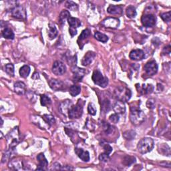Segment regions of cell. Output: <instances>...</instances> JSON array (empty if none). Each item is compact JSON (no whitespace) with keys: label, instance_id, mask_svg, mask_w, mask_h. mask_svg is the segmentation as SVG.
I'll return each mask as SVG.
<instances>
[{"label":"cell","instance_id":"8","mask_svg":"<svg viewBox=\"0 0 171 171\" xmlns=\"http://www.w3.org/2000/svg\"><path fill=\"white\" fill-rule=\"evenodd\" d=\"M157 21V18L155 15L152 14H148L142 15L141 18L142 24L144 27H150L155 26Z\"/></svg>","mask_w":171,"mask_h":171},{"label":"cell","instance_id":"38","mask_svg":"<svg viewBox=\"0 0 171 171\" xmlns=\"http://www.w3.org/2000/svg\"><path fill=\"white\" fill-rule=\"evenodd\" d=\"M66 7L71 11H76L78 9V6L72 1H68L66 3Z\"/></svg>","mask_w":171,"mask_h":171},{"label":"cell","instance_id":"16","mask_svg":"<svg viewBox=\"0 0 171 171\" xmlns=\"http://www.w3.org/2000/svg\"><path fill=\"white\" fill-rule=\"evenodd\" d=\"M96 57V54L94 52L89 51L86 53L84 56L82 58V64L84 66H87L89 64H90L92 61L94 60V58Z\"/></svg>","mask_w":171,"mask_h":171},{"label":"cell","instance_id":"44","mask_svg":"<svg viewBox=\"0 0 171 171\" xmlns=\"http://www.w3.org/2000/svg\"><path fill=\"white\" fill-rule=\"evenodd\" d=\"M147 106L149 109H154L155 108V100L153 98L148 99L147 102Z\"/></svg>","mask_w":171,"mask_h":171},{"label":"cell","instance_id":"45","mask_svg":"<svg viewBox=\"0 0 171 171\" xmlns=\"http://www.w3.org/2000/svg\"><path fill=\"white\" fill-rule=\"evenodd\" d=\"M103 147H104V151H105L104 152H106V153L108 154H110L112 152V148L109 144H105L103 146Z\"/></svg>","mask_w":171,"mask_h":171},{"label":"cell","instance_id":"17","mask_svg":"<svg viewBox=\"0 0 171 171\" xmlns=\"http://www.w3.org/2000/svg\"><path fill=\"white\" fill-rule=\"evenodd\" d=\"M74 150L78 157L84 162H88L90 160V154L88 151L84 150L82 148H75Z\"/></svg>","mask_w":171,"mask_h":171},{"label":"cell","instance_id":"23","mask_svg":"<svg viewBox=\"0 0 171 171\" xmlns=\"http://www.w3.org/2000/svg\"><path fill=\"white\" fill-rule=\"evenodd\" d=\"M71 106H72V103H71V102L70 100H67L66 101H64L60 104V109L62 113L66 114L67 112H68V111H69L70 108Z\"/></svg>","mask_w":171,"mask_h":171},{"label":"cell","instance_id":"32","mask_svg":"<svg viewBox=\"0 0 171 171\" xmlns=\"http://www.w3.org/2000/svg\"><path fill=\"white\" fill-rule=\"evenodd\" d=\"M94 38L98 40V41H100L101 42H103V43H106L108 42V38L106 35H105L104 33H102L99 32H96L94 33Z\"/></svg>","mask_w":171,"mask_h":171},{"label":"cell","instance_id":"15","mask_svg":"<svg viewBox=\"0 0 171 171\" xmlns=\"http://www.w3.org/2000/svg\"><path fill=\"white\" fill-rule=\"evenodd\" d=\"M49 85L51 89L54 91L62 90L64 88V84L62 81L55 79H52L49 81Z\"/></svg>","mask_w":171,"mask_h":171},{"label":"cell","instance_id":"13","mask_svg":"<svg viewBox=\"0 0 171 171\" xmlns=\"http://www.w3.org/2000/svg\"><path fill=\"white\" fill-rule=\"evenodd\" d=\"M129 57L132 60L139 61L142 60L145 57V54L142 49H133L130 52Z\"/></svg>","mask_w":171,"mask_h":171},{"label":"cell","instance_id":"42","mask_svg":"<svg viewBox=\"0 0 171 171\" xmlns=\"http://www.w3.org/2000/svg\"><path fill=\"white\" fill-rule=\"evenodd\" d=\"M110 159L109 154H108L104 152V153H102L100 156H99V160L103 163H106Z\"/></svg>","mask_w":171,"mask_h":171},{"label":"cell","instance_id":"33","mask_svg":"<svg viewBox=\"0 0 171 171\" xmlns=\"http://www.w3.org/2000/svg\"><path fill=\"white\" fill-rule=\"evenodd\" d=\"M123 137L126 139L129 140V141H131V140L134 139L136 136V132L134 130H127V131L124 132L123 133Z\"/></svg>","mask_w":171,"mask_h":171},{"label":"cell","instance_id":"27","mask_svg":"<svg viewBox=\"0 0 171 171\" xmlns=\"http://www.w3.org/2000/svg\"><path fill=\"white\" fill-rule=\"evenodd\" d=\"M90 35V30L89 29H86L83 30L82 32L81 33L80 36L78 37V44H80V42H83L84 40L88 38Z\"/></svg>","mask_w":171,"mask_h":171},{"label":"cell","instance_id":"49","mask_svg":"<svg viewBox=\"0 0 171 171\" xmlns=\"http://www.w3.org/2000/svg\"><path fill=\"white\" fill-rule=\"evenodd\" d=\"M61 170H73V168L71 167L70 166H62L61 168Z\"/></svg>","mask_w":171,"mask_h":171},{"label":"cell","instance_id":"36","mask_svg":"<svg viewBox=\"0 0 171 171\" xmlns=\"http://www.w3.org/2000/svg\"><path fill=\"white\" fill-rule=\"evenodd\" d=\"M5 71L8 75L10 76H14V66L12 64H8L5 66Z\"/></svg>","mask_w":171,"mask_h":171},{"label":"cell","instance_id":"20","mask_svg":"<svg viewBox=\"0 0 171 171\" xmlns=\"http://www.w3.org/2000/svg\"><path fill=\"white\" fill-rule=\"evenodd\" d=\"M8 166L10 169L12 170H19L22 169V162H21L19 159H13L11 160L10 163L8 164Z\"/></svg>","mask_w":171,"mask_h":171},{"label":"cell","instance_id":"9","mask_svg":"<svg viewBox=\"0 0 171 171\" xmlns=\"http://www.w3.org/2000/svg\"><path fill=\"white\" fill-rule=\"evenodd\" d=\"M102 25L107 28L116 29L120 26V20L118 18L108 17L102 21Z\"/></svg>","mask_w":171,"mask_h":171},{"label":"cell","instance_id":"39","mask_svg":"<svg viewBox=\"0 0 171 171\" xmlns=\"http://www.w3.org/2000/svg\"><path fill=\"white\" fill-rule=\"evenodd\" d=\"M160 17L162 18L164 21L165 22H170L171 20V13L170 11H168L166 12V13H163L161 14L160 15Z\"/></svg>","mask_w":171,"mask_h":171},{"label":"cell","instance_id":"35","mask_svg":"<svg viewBox=\"0 0 171 171\" xmlns=\"http://www.w3.org/2000/svg\"><path fill=\"white\" fill-rule=\"evenodd\" d=\"M40 102H41V104L43 106H46L49 105L51 104V99L49 98L48 96H47L45 94L41 95V97H40Z\"/></svg>","mask_w":171,"mask_h":171},{"label":"cell","instance_id":"14","mask_svg":"<svg viewBox=\"0 0 171 171\" xmlns=\"http://www.w3.org/2000/svg\"><path fill=\"white\" fill-rule=\"evenodd\" d=\"M37 159L39 162V166L37 168V170H46L48 166V162L43 153H40L37 157Z\"/></svg>","mask_w":171,"mask_h":171},{"label":"cell","instance_id":"19","mask_svg":"<svg viewBox=\"0 0 171 171\" xmlns=\"http://www.w3.org/2000/svg\"><path fill=\"white\" fill-rule=\"evenodd\" d=\"M108 14L112 15H121L123 13V8L121 5H110L107 9Z\"/></svg>","mask_w":171,"mask_h":171},{"label":"cell","instance_id":"30","mask_svg":"<svg viewBox=\"0 0 171 171\" xmlns=\"http://www.w3.org/2000/svg\"><path fill=\"white\" fill-rule=\"evenodd\" d=\"M154 90V86L152 84H143L141 88V91L142 94H151V93Z\"/></svg>","mask_w":171,"mask_h":171},{"label":"cell","instance_id":"21","mask_svg":"<svg viewBox=\"0 0 171 171\" xmlns=\"http://www.w3.org/2000/svg\"><path fill=\"white\" fill-rule=\"evenodd\" d=\"M114 110L116 114H124L125 112L126 107L124 102L118 100L114 106Z\"/></svg>","mask_w":171,"mask_h":171},{"label":"cell","instance_id":"11","mask_svg":"<svg viewBox=\"0 0 171 171\" xmlns=\"http://www.w3.org/2000/svg\"><path fill=\"white\" fill-rule=\"evenodd\" d=\"M144 70L148 76H154L158 71V65L155 60H150L144 66Z\"/></svg>","mask_w":171,"mask_h":171},{"label":"cell","instance_id":"25","mask_svg":"<svg viewBox=\"0 0 171 171\" xmlns=\"http://www.w3.org/2000/svg\"><path fill=\"white\" fill-rule=\"evenodd\" d=\"M2 36L5 39L8 40H13L14 38V33L12 30L9 27H5V28L2 31Z\"/></svg>","mask_w":171,"mask_h":171},{"label":"cell","instance_id":"4","mask_svg":"<svg viewBox=\"0 0 171 171\" xmlns=\"http://www.w3.org/2000/svg\"><path fill=\"white\" fill-rule=\"evenodd\" d=\"M6 139H7L9 146H10V148L14 149L18 143L20 142V135L18 127H15L10 133H8V135L6 136Z\"/></svg>","mask_w":171,"mask_h":171},{"label":"cell","instance_id":"40","mask_svg":"<svg viewBox=\"0 0 171 171\" xmlns=\"http://www.w3.org/2000/svg\"><path fill=\"white\" fill-rule=\"evenodd\" d=\"M102 127H103L104 130L106 134H110L112 132V127L110 124L105 122H102Z\"/></svg>","mask_w":171,"mask_h":171},{"label":"cell","instance_id":"48","mask_svg":"<svg viewBox=\"0 0 171 171\" xmlns=\"http://www.w3.org/2000/svg\"><path fill=\"white\" fill-rule=\"evenodd\" d=\"M61 168H62V166L60 165V164L58 163H55L53 164L51 170H61Z\"/></svg>","mask_w":171,"mask_h":171},{"label":"cell","instance_id":"29","mask_svg":"<svg viewBox=\"0 0 171 171\" xmlns=\"http://www.w3.org/2000/svg\"><path fill=\"white\" fill-rule=\"evenodd\" d=\"M126 14L127 16L129 18H132H132H135L136 16V14H137L136 11V8L132 5H130L126 8Z\"/></svg>","mask_w":171,"mask_h":171},{"label":"cell","instance_id":"24","mask_svg":"<svg viewBox=\"0 0 171 171\" xmlns=\"http://www.w3.org/2000/svg\"><path fill=\"white\" fill-rule=\"evenodd\" d=\"M68 24L70 25V27H73V28H77L81 26V21L78 18L70 17L68 19Z\"/></svg>","mask_w":171,"mask_h":171},{"label":"cell","instance_id":"6","mask_svg":"<svg viewBox=\"0 0 171 171\" xmlns=\"http://www.w3.org/2000/svg\"><path fill=\"white\" fill-rule=\"evenodd\" d=\"M92 81L95 84L98 85L102 88H106L108 84V80L106 77L104 76L98 70L94 71L92 76Z\"/></svg>","mask_w":171,"mask_h":171},{"label":"cell","instance_id":"28","mask_svg":"<svg viewBox=\"0 0 171 171\" xmlns=\"http://www.w3.org/2000/svg\"><path fill=\"white\" fill-rule=\"evenodd\" d=\"M30 73V68L29 66L25 65L22 66L20 70V75L21 77L24 78H26L29 76Z\"/></svg>","mask_w":171,"mask_h":171},{"label":"cell","instance_id":"1","mask_svg":"<svg viewBox=\"0 0 171 171\" xmlns=\"http://www.w3.org/2000/svg\"><path fill=\"white\" fill-rule=\"evenodd\" d=\"M130 119L133 124L139 125L142 124L145 120V115L144 112L140 109V108L136 106L130 107Z\"/></svg>","mask_w":171,"mask_h":171},{"label":"cell","instance_id":"31","mask_svg":"<svg viewBox=\"0 0 171 171\" xmlns=\"http://www.w3.org/2000/svg\"><path fill=\"white\" fill-rule=\"evenodd\" d=\"M81 92V87L78 85H73L71 86L70 90H69V92L71 96H76L77 95H78Z\"/></svg>","mask_w":171,"mask_h":171},{"label":"cell","instance_id":"2","mask_svg":"<svg viewBox=\"0 0 171 171\" xmlns=\"http://www.w3.org/2000/svg\"><path fill=\"white\" fill-rule=\"evenodd\" d=\"M154 148V141L151 138H142L138 143L137 149L140 153L146 154Z\"/></svg>","mask_w":171,"mask_h":171},{"label":"cell","instance_id":"41","mask_svg":"<svg viewBox=\"0 0 171 171\" xmlns=\"http://www.w3.org/2000/svg\"><path fill=\"white\" fill-rule=\"evenodd\" d=\"M119 119H120L119 115V114H116V113L110 115V117H109V120H110V122H112V123H114V124H116L118 122H119Z\"/></svg>","mask_w":171,"mask_h":171},{"label":"cell","instance_id":"26","mask_svg":"<svg viewBox=\"0 0 171 171\" xmlns=\"http://www.w3.org/2000/svg\"><path fill=\"white\" fill-rule=\"evenodd\" d=\"M70 17V12L67 10H62L59 16V21L61 24H64L65 21Z\"/></svg>","mask_w":171,"mask_h":171},{"label":"cell","instance_id":"7","mask_svg":"<svg viewBox=\"0 0 171 171\" xmlns=\"http://www.w3.org/2000/svg\"><path fill=\"white\" fill-rule=\"evenodd\" d=\"M12 16L20 20H25L27 17L26 9L21 5H16L11 10Z\"/></svg>","mask_w":171,"mask_h":171},{"label":"cell","instance_id":"5","mask_svg":"<svg viewBox=\"0 0 171 171\" xmlns=\"http://www.w3.org/2000/svg\"><path fill=\"white\" fill-rule=\"evenodd\" d=\"M83 105L84 103L81 100H79L75 106L72 105L68 111V116L70 119H79L82 116L83 114Z\"/></svg>","mask_w":171,"mask_h":171},{"label":"cell","instance_id":"37","mask_svg":"<svg viewBox=\"0 0 171 171\" xmlns=\"http://www.w3.org/2000/svg\"><path fill=\"white\" fill-rule=\"evenodd\" d=\"M135 162H136V158L135 157H130V156H128V155H127V156H126L124 158L123 163L125 164L126 166H129L133 163H135Z\"/></svg>","mask_w":171,"mask_h":171},{"label":"cell","instance_id":"34","mask_svg":"<svg viewBox=\"0 0 171 171\" xmlns=\"http://www.w3.org/2000/svg\"><path fill=\"white\" fill-rule=\"evenodd\" d=\"M42 118L43 119V120H44L46 122H47V124L49 126L53 125V124L55 123V119H54V117L52 116V115L44 114Z\"/></svg>","mask_w":171,"mask_h":171},{"label":"cell","instance_id":"47","mask_svg":"<svg viewBox=\"0 0 171 171\" xmlns=\"http://www.w3.org/2000/svg\"><path fill=\"white\" fill-rule=\"evenodd\" d=\"M69 32L71 37H74L77 34V30L76 28H73V27H70L69 28Z\"/></svg>","mask_w":171,"mask_h":171},{"label":"cell","instance_id":"12","mask_svg":"<svg viewBox=\"0 0 171 171\" xmlns=\"http://www.w3.org/2000/svg\"><path fill=\"white\" fill-rule=\"evenodd\" d=\"M73 72V81L74 82H78L82 80V78L86 74V71L84 69L80 68L78 67L74 66L72 68Z\"/></svg>","mask_w":171,"mask_h":171},{"label":"cell","instance_id":"43","mask_svg":"<svg viewBox=\"0 0 171 171\" xmlns=\"http://www.w3.org/2000/svg\"><path fill=\"white\" fill-rule=\"evenodd\" d=\"M88 111L89 114L92 115V116H94L96 114V109L94 107V104L92 103H90L88 105Z\"/></svg>","mask_w":171,"mask_h":171},{"label":"cell","instance_id":"18","mask_svg":"<svg viewBox=\"0 0 171 171\" xmlns=\"http://www.w3.org/2000/svg\"><path fill=\"white\" fill-rule=\"evenodd\" d=\"M14 91L19 95H24L26 92V84L22 82H17L14 84Z\"/></svg>","mask_w":171,"mask_h":171},{"label":"cell","instance_id":"3","mask_svg":"<svg viewBox=\"0 0 171 171\" xmlns=\"http://www.w3.org/2000/svg\"><path fill=\"white\" fill-rule=\"evenodd\" d=\"M114 95L118 100L124 102H128L130 100L132 96V92L130 89L125 87H119L115 90Z\"/></svg>","mask_w":171,"mask_h":171},{"label":"cell","instance_id":"10","mask_svg":"<svg viewBox=\"0 0 171 171\" xmlns=\"http://www.w3.org/2000/svg\"><path fill=\"white\" fill-rule=\"evenodd\" d=\"M52 70L55 75L61 76L66 72V67L61 61H55L53 64Z\"/></svg>","mask_w":171,"mask_h":171},{"label":"cell","instance_id":"22","mask_svg":"<svg viewBox=\"0 0 171 171\" xmlns=\"http://www.w3.org/2000/svg\"><path fill=\"white\" fill-rule=\"evenodd\" d=\"M58 36V30L55 27V25L53 23L49 24V32L48 36L50 40H53L56 38Z\"/></svg>","mask_w":171,"mask_h":171},{"label":"cell","instance_id":"46","mask_svg":"<svg viewBox=\"0 0 171 171\" xmlns=\"http://www.w3.org/2000/svg\"><path fill=\"white\" fill-rule=\"evenodd\" d=\"M162 53H163V54H164V55L169 54L170 53V46L169 45L168 46H166V47L164 48L163 52H162Z\"/></svg>","mask_w":171,"mask_h":171}]
</instances>
